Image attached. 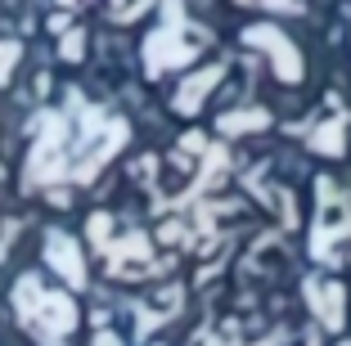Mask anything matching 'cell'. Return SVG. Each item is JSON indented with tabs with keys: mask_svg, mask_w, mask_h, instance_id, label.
I'll list each match as a JSON object with an SVG mask.
<instances>
[{
	"mask_svg": "<svg viewBox=\"0 0 351 346\" xmlns=\"http://www.w3.org/2000/svg\"><path fill=\"white\" fill-rule=\"evenodd\" d=\"M257 126H266V112H226V117H221V131H257Z\"/></svg>",
	"mask_w": 351,
	"mask_h": 346,
	"instance_id": "obj_5",
	"label": "cell"
},
{
	"mask_svg": "<svg viewBox=\"0 0 351 346\" xmlns=\"http://www.w3.org/2000/svg\"><path fill=\"white\" fill-rule=\"evenodd\" d=\"M311 310L324 319V328H342V288L338 284H306Z\"/></svg>",
	"mask_w": 351,
	"mask_h": 346,
	"instance_id": "obj_3",
	"label": "cell"
},
{
	"mask_svg": "<svg viewBox=\"0 0 351 346\" xmlns=\"http://www.w3.org/2000/svg\"><path fill=\"white\" fill-rule=\"evenodd\" d=\"M212 82H221V68H207L203 77H194V82L185 86V95H180V112H194V103L207 95V86H212Z\"/></svg>",
	"mask_w": 351,
	"mask_h": 346,
	"instance_id": "obj_4",
	"label": "cell"
},
{
	"mask_svg": "<svg viewBox=\"0 0 351 346\" xmlns=\"http://www.w3.org/2000/svg\"><path fill=\"white\" fill-rule=\"evenodd\" d=\"M248 41H257V45H266L270 54H275V72L284 77V82H298V72H302V63H298V54H293V45L279 36L275 27H252L248 32Z\"/></svg>",
	"mask_w": 351,
	"mask_h": 346,
	"instance_id": "obj_2",
	"label": "cell"
},
{
	"mask_svg": "<svg viewBox=\"0 0 351 346\" xmlns=\"http://www.w3.org/2000/svg\"><path fill=\"white\" fill-rule=\"evenodd\" d=\"M347 234H351V203L333 189L329 180H320V221H315L311 252L329 256V238H347Z\"/></svg>",
	"mask_w": 351,
	"mask_h": 346,
	"instance_id": "obj_1",
	"label": "cell"
}]
</instances>
